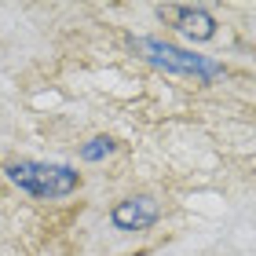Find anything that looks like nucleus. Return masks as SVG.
Masks as SVG:
<instances>
[{"mask_svg": "<svg viewBox=\"0 0 256 256\" xmlns=\"http://www.w3.org/2000/svg\"><path fill=\"white\" fill-rule=\"evenodd\" d=\"M158 216H161V208L154 198H146V194H136V198H124V202L114 205V227L118 230H146V227H154L158 224Z\"/></svg>", "mask_w": 256, "mask_h": 256, "instance_id": "obj_3", "label": "nucleus"}, {"mask_svg": "<svg viewBox=\"0 0 256 256\" xmlns=\"http://www.w3.org/2000/svg\"><path fill=\"white\" fill-rule=\"evenodd\" d=\"M4 172L18 190H26L33 198H48V202L74 194L80 183V176L70 165H44V161H15Z\"/></svg>", "mask_w": 256, "mask_h": 256, "instance_id": "obj_1", "label": "nucleus"}, {"mask_svg": "<svg viewBox=\"0 0 256 256\" xmlns=\"http://www.w3.org/2000/svg\"><path fill=\"white\" fill-rule=\"evenodd\" d=\"M136 48L143 52L154 66L172 70V74H187V77H202V80H208V77H216V74H220V66H216V62L202 59V55H190V52H183V48H172V44L154 40V37L136 40Z\"/></svg>", "mask_w": 256, "mask_h": 256, "instance_id": "obj_2", "label": "nucleus"}, {"mask_svg": "<svg viewBox=\"0 0 256 256\" xmlns=\"http://www.w3.org/2000/svg\"><path fill=\"white\" fill-rule=\"evenodd\" d=\"M106 154H114V139H106V136H99V139H92V143L80 146V158L84 161H102Z\"/></svg>", "mask_w": 256, "mask_h": 256, "instance_id": "obj_5", "label": "nucleus"}, {"mask_svg": "<svg viewBox=\"0 0 256 256\" xmlns=\"http://www.w3.org/2000/svg\"><path fill=\"white\" fill-rule=\"evenodd\" d=\"M172 18H176V30L187 40H212L216 37V18L208 15L205 8H172Z\"/></svg>", "mask_w": 256, "mask_h": 256, "instance_id": "obj_4", "label": "nucleus"}]
</instances>
